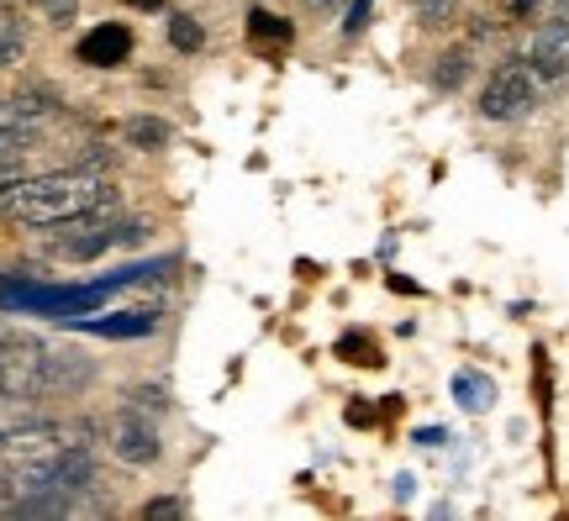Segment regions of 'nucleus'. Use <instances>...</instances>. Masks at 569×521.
<instances>
[{
  "label": "nucleus",
  "instance_id": "nucleus-22",
  "mask_svg": "<svg viewBox=\"0 0 569 521\" xmlns=\"http://www.w3.org/2000/svg\"><path fill=\"white\" fill-rule=\"evenodd\" d=\"M417 442H422V448H438V442H443V432H438V427H422V432H417Z\"/></svg>",
  "mask_w": 569,
  "mask_h": 521
},
{
  "label": "nucleus",
  "instance_id": "nucleus-3",
  "mask_svg": "<svg viewBox=\"0 0 569 521\" xmlns=\"http://www.w3.org/2000/svg\"><path fill=\"white\" fill-rule=\"evenodd\" d=\"M42 363H48V342L27 332H0V395L42 401Z\"/></svg>",
  "mask_w": 569,
  "mask_h": 521
},
{
  "label": "nucleus",
  "instance_id": "nucleus-10",
  "mask_svg": "<svg viewBox=\"0 0 569 521\" xmlns=\"http://www.w3.org/2000/svg\"><path fill=\"white\" fill-rule=\"evenodd\" d=\"M122 138H127V148H138V153H159V148L174 142V127L163 117H132L122 127Z\"/></svg>",
  "mask_w": 569,
  "mask_h": 521
},
{
  "label": "nucleus",
  "instance_id": "nucleus-12",
  "mask_svg": "<svg viewBox=\"0 0 569 521\" xmlns=\"http://www.w3.org/2000/svg\"><path fill=\"white\" fill-rule=\"evenodd\" d=\"M21 53H27V27H21V21L0 6V69L21 63Z\"/></svg>",
  "mask_w": 569,
  "mask_h": 521
},
{
  "label": "nucleus",
  "instance_id": "nucleus-9",
  "mask_svg": "<svg viewBox=\"0 0 569 521\" xmlns=\"http://www.w3.org/2000/svg\"><path fill=\"white\" fill-rule=\"evenodd\" d=\"M448 390H453L459 411H469V417H486L490 405H496V380H490V374H480V369H459Z\"/></svg>",
  "mask_w": 569,
  "mask_h": 521
},
{
  "label": "nucleus",
  "instance_id": "nucleus-8",
  "mask_svg": "<svg viewBox=\"0 0 569 521\" xmlns=\"http://www.w3.org/2000/svg\"><path fill=\"white\" fill-rule=\"evenodd\" d=\"M153 327H159L153 311H111V317L80 321V332H96V338H148Z\"/></svg>",
  "mask_w": 569,
  "mask_h": 521
},
{
  "label": "nucleus",
  "instance_id": "nucleus-23",
  "mask_svg": "<svg viewBox=\"0 0 569 521\" xmlns=\"http://www.w3.org/2000/svg\"><path fill=\"white\" fill-rule=\"evenodd\" d=\"M132 6H138V11H159L163 0H132Z\"/></svg>",
  "mask_w": 569,
  "mask_h": 521
},
{
  "label": "nucleus",
  "instance_id": "nucleus-18",
  "mask_svg": "<svg viewBox=\"0 0 569 521\" xmlns=\"http://www.w3.org/2000/svg\"><path fill=\"white\" fill-rule=\"evenodd\" d=\"M159 517H184V495H153L142 505V521H159Z\"/></svg>",
  "mask_w": 569,
  "mask_h": 521
},
{
  "label": "nucleus",
  "instance_id": "nucleus-17",
  "mask_svg": "<svg viewBox=\"0 0 569 521\" xmlns=\"http://www.w3.org/2000/svg\"><path fill=\"white\" fill-rule=\"evenodd\" d=\"M411 11H417L422 27H448L453 11H459V0H411Z\"/></svg>",
  "mask_w": 569,
  "mask_h": 521
},
{
  "label": "nucleus",
  "instance_id": "nucleus-4",
  "mask_svg": "<svg viewBox=\"0 0 569 521\" xmlns=\"http://www.w3.org/2000/svg\"><path fill=\"white\" fill-rule=\"evenodd\" d=\"M106 448H111L122 463H132V469H148V463L163 459L159 421L142 417V411H132V405H122V411L111 417V427H106Z\"/></svg>",
  "mask_w": 569,
  "mask_h": 521
},
{
  "label": "nucleus",
  "instance_id": "nucleus-16",
  "mask_svg": "<svg viewBox=\"0 0 569 521\" xmlns=\"http://www.w3.org/2000/svg\"><path fill=\"white\" fill-rule=\"evenodd\" d=\"M132 411H142V417H169V390H159V384H138V390H127V401Z\"/></svg>",
  "mask_w": 569,
  "mask_h": 521
},
{
  "label": "nucleus",
  "instance_id": "nucleus-2",
  "mask_svg": "<svg viewBox=\"0 0 569 521\" xmlns=\"http://www.w3.org/2000/svg\"><path fill=\"white\" fill-rule=\"evenodd\" d=\"M543 96V74L532 69V59H501L496 69L486 74L480 96H475V111L486 121H522L532 117V106Z\"/></svg>",
  "mask_w": 569,
  "mask_h": 521
},
{
  "label": "nucleus",
  "instance_id": "nucleus-6",
  "mask_svg": "<svg viewBox=\"0 0 569 521\" xmlns=\"http://www.w3.org/2000/svg\"><path fill=\"white\" fill-rule=\"evenodd\" d=\"M96 380V359L84 348H48V363H42V395H69V390H84Z\"/></svg>",
  "mask_w": 569,
  "mask_h": 521
},
{
  "label": "nucleus",
  "instance_id": "nucleus-1",
  "mask_svg": "<svg viewBox=\"0 0 569 521\" xmlns=\"http://www.w3.org/2000/svg\"><path fill=\"white\" fill-rule=\"evenodd\" d=\"M101 206H122V190L90 163L53 169V174H21V180L0 184V221H21V227H59V221H74Z\"/></svg>",
  "mask_w": 569,
  "mask_h": 521
},
{
  "label": "nucleus",
  "instance_id": "nucleus-19",
  "mask_svg": "<svg viewBox=\"0 0 569 521\" xmlns=\"http://www.w3.org/2000/svg\"><path fill=\"white\" fill-rule=\"evenodd\" d=\"M38 6H42V17L53 21V27H69L74 11H80V0H38Z\"/></svg>",
  "mask_w": 569,
  "mask_h": 521
},
{
  "label": "nucleus",
  "instance_id": "nucleus-7",
  "mask_svg": "<svg viewBox=\"0 0 569 521\" xmlns=\"http://www.w3.org/2000/svg\"><path fill=\"white\" fill-rule=\"evenodd\" d=\"M127 53H132V27H122V21L90 27L74 48V59L90 63V69H117V63H127Z\"/></svg>",
  "mask_w": 569,
  "mask_h": 521
},
{
  "label": "nucleus",
  "instance_id": "nucleus-13",
  "mask_svg": "<svg viewBox=\"0 0 569 521\" xmlns=\"http://www.w3.org/2000/svg\"><path fill=\"white\" fill-rule=\"evenodd\" d=\"M469 48H448L443 59H438V69H432V84H438V90H459V84L469 80Z\"/></svg>",
  "mask_w": 569,
  "mask_h": 521
},
{
  "label": "nucleus",
  "instance_id": "nucleus-20",
  "mask_svg": "<svg viewBox=\"0 0 569 521\" xmlns=\"http://www.w3.org/2000/svg\"><path fill=\"white\" fill-rule=\"evenodd\" d=\"M11 180H21V153H6V148H0V184H11Z\"/></svg>",
  "mask_w": 569,
  "mask_h": 521
},
{
  "label": "nucleus",
  "instance_id": "nucleus-5",
  "mask_svg": "<svg viewBox=\"0 0 569 521\" xmlns=\"http://www.w3.org/2000/svg\"><path fill=\"white\" fill-rule=\"evenodd\" d=\"M528 59H532V69H538L543 80L569 74V11L565 6H559L553 17L538 21V32H532V42H528Z\"/></svg>",
  "mask_w": 569,
  "mask_h": 521
},
{
  "label": "nucleus",
  "instance_id": "nucleus-24",
  "mask_svg": "<svg viewBox=\"0 0 569 521\" xmlns=\"http://www.w3.org/2000/svg\"><path fill=\"white\" fill-rule=\"evenodd\" d=\"M0 495H6V469H0Z\"/></svg>",
  "mask_w": 569,
  "mask_h": 521
},
{
  "label": "nucleus",
  "instance_id": "nucleus-15",
  "mask_svg": "<svg viewBox=\"0 0 569 521\" xmlns=\"http://www.w3.org/2000/svg\"><path fill=\"white\" fill-rule=\"evenodd\" d=\"M169 42H174L180 53H201V48H206L201 21H196V17H184V11H174V17H169Z\"/></svg>",
  "mask_w": 569,
  "mask_h": 521
},
{
  "label": "nucleus",
  "instance_id": "nucleus-21",
  "mask_svg": "<svg viewBox=\"0 0 569 521\" xmlns=\"http://www.w3.org/2000/svg\"><path fill=\"white\" fill-rule=\"evenodd\" d=\"M306 11H317V17H332V11H343L348 0H301Z\"/></svg>",
  "mask_w": 569,
  "mask_h": 521
},
{
  "label": "nucleus",
  "instance_id": "nucleus-25",
  "mask_svg": "<svg viewBox=\"0 0 569 521\" xmlns=\"http://www.w3.org/2000/svg\"><path fill=\"white\" fill-rule=\"evenodd\" d=\"M0 6H6V0H0Z\"/></svg>",
  "mask_w": 569,
  "mask_h": 521
},
{
  "label": "nucleus",
  "instance_id": "nucleus-11",
  "mask_svg": "<svg viewBox=\"0 0 569 521\" xmlns=\"http://www.w3.org/2000/svg\"><path fill=\"white\" fill-rule=\"evenodd\" d=\"M332 353H338L343 363H359V369H380V363H386V353H380V342L369 338V332H343Z\"/></svg>",
  "mask_w": 569,
  "mask_h": 521
},
{
  "label": "nucleus",
  "instance_id": "nucleus-14",
  "mask_svg": "<svg viewBox=\"0 0 569 521\" xmlns=\"http://www.w3.org/2000/svg\"><path fill=\"white\" fill-rule=\"evenodd\" d=\"M248 38H253V48H264V42H280V48H290V21L269 17V11H253V17H248Z\"/></svg>",
  "mask_w": 569,
  "mask_h": 521
}]
</instances>
